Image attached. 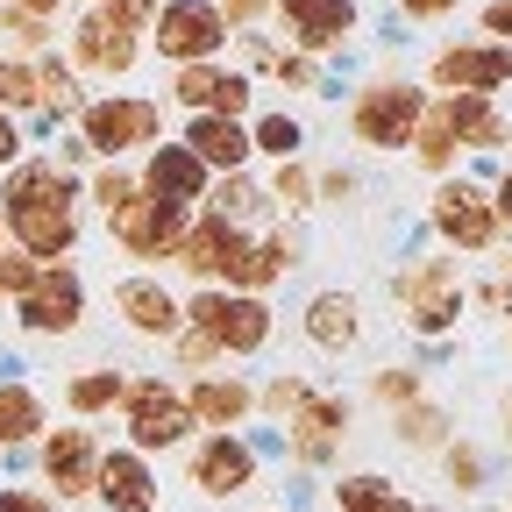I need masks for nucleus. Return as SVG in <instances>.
<instances>
[{
  "label": "nucleus",
  "instance_id": "f257e3e1",
  "mask_svg": "<svg viewBox=\"0 0 512 512\" xmlns=\"http://www.w3.org/2000/svg\"><path fill=\"white\" fill-rule=\"evenodd\" d=\"M0 221H8L15 249L36 264H64L79 249V185L64 178L50 157H29L0 185Z\"/></svg>",
  "mask_w": 512,
  "mask_h": 512
},
{
  "label": "nucleus",
  "instance_id": "f03ea898",
  "mask_svg": "<svg viewBox=\"0 0 512 512\" xmlns=\"http://www.w3.org/2000/svg\"><path fill=\"white\" fill-rule=\"evenodd\" d=\"M185 328L207 335L221 356H256L271 342V306L256 292H228V285H200L185 299Z\"/></svg>",
  "mask_w": 512,
  "mask_h": 512
},
{
  "label": "nucleus",
  "instance_id": "7ed1b4c3",
  "mask_svg": "<svg viewBox=\"0 0 512 512\" xmlns=\"http://www.w3.org/2000/svg\"><path fill=\"white\" fill-rule=\"evenodd\" d=\"M399 320L413 335H448L463 320V278H456V256H413V264L392 278Z\"/></svg>",
  "mask_w": 512,
  "mask_h": 512
},
{
  "label": "nucleus",
  "instance_id": "20e7f679",
  "mask_svg": "<svg viewBox=\"0 0 512 512\" xmlns=\"http://www.w3.org/2000/svg\"><path fill=\"white\" fill-rule=\"evenodd\" d=\"M420 114H427V93H420V86H406V79H370V86L356 93V107H349V136H356L363 150H406L413 128H420Z\"/></svg>",
  "mask_w": 512,
  "mask_h": 512
},
{
  "label": "nucleus",
  "instance_id": "39448f33",
  "mask_svg": "<svg viewBox=\"0 0 512 512\" xmlns=\"http://www.w3.org/2000/svg\"><path fill=\"white\" fill-rule=\"evenodd\" d=\"M121 427H128V448L136 456H164L192 434V413H185V392H171L164 377H128L121 392Z\"/></svg>",
  "mask_w": 512,
  "mask_h": 512
},
{
  "label": "nucleus",
  "instance_id": "423d86ee",
  "mask_svg": "<svg viewBox=\"0 0 512 512\" xmlns=\"http://www.w3.org/2000/svg\"><path fill=\"white\" fill-rule=\"evenodd\" d=\"M157 100H136V93H107V100H86L79 107V150L93 157H128V150H150L157 143Z\"/></svg>",
  "mask_w": 512,
  "mask_h": 512
},
{
  "label": "nucleus",
  "instance_id": "0eeeda50",
  "mask_svg": "<svg viewBox=\"0 0 512 512\" xmlns=\"http://www.w3.org/2000/svg\"><path fill=\"white\" fill-rule=\"evenodd\" d=\"M192 228V214L185 207H171V200H150V192L136 185L128 200L107 214V235L121 242V256H136V264H164V256L178 249V235Z\"/></svg>",
  "mask_w": 512,
  "mask_h": 512
},
{
  "label": "nucleus",
  "instance_id": "6e6552de",
  "mask_svg": "<svg viewBox=\"0 0 512 512\" xmlns=\"http://www.w3.org/2000/svg\"><path fill=\"white\" fill-rule=\"evenodd\" d=\"M150 43L164 64H214L228 50V22L214 15V0H164L150 15Z\"/></svg>",
  "mask_w": 512,
  "mask_h": 512
},
{
  "label": "nucleus",
  "instance_id": "1a4fd4ad",
  "mask_svg": "<svg viewBox=\"0 0 512 512\" xmlns=\"http://www.w3.org/2000/svg\"><path fill=\"white\" fill-rule=\"evenodd\" d=\"M242 256H249V235H242L235 221L207 214V221H192V228L178 235L171 264H178V271H192L200 285H228V292H235V278H242Z\"/></svg>",
  "mask_w": 512,
  "mask_h": 512
},
{
  "label": "nucleus",
  "instance_id": "9d476101",
  "mask_svg": "<svg viewBox=\"0 0 512 512\" xmlns=\"http://www.w3.org/2000/svg\"><path fill=\"white\" fill-rule=\"evenodd\" d=\"M427 221H434V235H441L448 249H463V256H477V249H491V242H498L491 192H484V185H470V178H448V185L434 192Z\"/></svg>",
  "mask_w": 512,
  "mask_h": 512
},
{
  "label": "nucleus",
  "instance_id": "9b49d317",
  "mask_svg": "<svg viewBox=\"0 0 512 512\" xmlns=\"http://www.w3.org/2000/svg\"><path fill=\"white\" fill-rule=\"evenodd\" d=\"M427 86L491 100L498 86H512V50H505V43H448V50H434V72H427Z\"/></svg>",
  "mask_w": 512,
  "mask_h": 512
},
{
  "label": "nucleus",
  "instance_id": "f8f14e48",
  "mask_svg": "<svg viewBox=\"0 0 512 512\" xmlns=\"http://www.w3.org/2000/svg\"><path fill=\"white\" fill-rule=\"evenodd\" d=\"M185 484L200 491V498H242L256 484V448L242 434H207L200 448H192V470Z\"/></svg>",
  "mask_w": 512,
  "mask_h": 512
},
{
  "label": "nucleus",
  "instance_id": "ddd939ff",
  "mask_svg": "<svg viewBox=\"0 0 512 512\" xmlns=\"http://www.w3.org/2000/svg\"><path fill=\"white\" fill-rule=\"evenodd\" d=\"M22 320H29L36 335H72L79 320H86V285H79V271H72V264H43L36 285L22 292Z\"/></svg>",
  "mask_w": 512,
  "mask_h": 512
},
{
  "label": "nucleus",
  "instance_id": "4468645a",
  "mask_svg": "<svg viewBox=\"0 0 512 512\" xmlns=\"http://www.w3.org/2000/svg\"><path fill=\"white\" fill-rule=\"evenodd\" d=\"M342 441H349V399H320V392H313V399L285 420V448H292V463H306V470L335 463Z\"/></svg>",
  "mask_w": 512,
  "mask_h": 512
},
{
  "label": "nucleus",
  "instance_id": "2eb2a0df",
  "mask_svg": "<svg viewBox=\"0 0 512 512\" xmlns=\"http://www.w3.org/2000/svg\"><path fill=\"white\" fill-rule=\"evenodd\" d=\"M171 100L185 114H228V121H242L249 100H256V86L242 72H221V64H178V72H171Z\"/></svg>",
  "mask_w": 512,
  "mask_h": 512
},
{
  "label": "nucleus",
  "instance_id": "dca6fc26",
  "mask_svg": "<svg viewBox=\"0 0 512 512\" xmlns=\"http://www.w3.org/2000/svg\"><path fill=\"white\" fill-rule=\"evenodd\" d=\"M136 57H143V29H121V22H107L100 8H93V15H79V29H72V72L121 79Z\"/></svg>",
  "mask_w": 512,
  "mask_h": 512
},
{
  "label": "nucleus",
  "instance_id": "f3484780",
  "mask_svg": "<svg viewBox=\"0 0 512 512\" xmlns=\"http://www.w3.org/2000/svg\"><path fill=\"white\" fill-rule=\"evenodd\" d=\"M100 434L93 427H57V434H43V477H50V491L57 498H86L93 484H100Z\"/></svg>",
  "mask_w": 512,
  "mask_h": 512
},
{
  "label": "nucleus",
  "instance_id": "a211bd4d",
  "mask_svg": "<svg viewBox=\"0 0 512 512\" xmlns=\"http://www.w3.org/2000/svg\"><path fill=\"white\" fill-rule=\"evenodd\" d=\"M271 8H278V22L292 29V43H299L306 57L342 50L349 29H356V0H271Z\"/></svg>",
  "mask_w": 512,
  "mask_h": 512
},
{
  "label": "nucleus",
  "instance_id": "6ab92c4d",
  "mask_svg": "<svg viewBox=\"0 0 512 512\" xmlns=\"http://www.w3.org/2000/svg\"><path fill=\"white\" fill-rule=\"evenodd\" d=\"M114 313H121L136 335H150V342H171V335L185 328V306H178L171 285H157V278H121V285H114Z\"/></svg>",
  "mask_w": 512,
  "mask_h": 512
},
{
  "label": "nucleus",
  "instance_id": "aec40b11",
  "mask_svg": "<svg viewBox=\"0 0 512 512\" xmlns=\"http://www.w3.org/2000/svg\"><path fill=\"white\" fill-rule=\"evenodd\" d=\"M207 164L192 157L185 143H150V164H143V192L150 200H171V207H192V200H207Z\"/></svg>",
  "mask_w": 512,
  "mask_h": 512
},
{
  "label": "nucleus",
  "instance_id": "412c9836",
  "mask_svg": "<svg viewBox=\"0 0 512 512\" xmlns=\"http://www.w3.org/2000/svg\"><path fill=\"white\" fill-rule=\"evenodd\" d=\"M249 406H256V392H249V377H221V370H207L200 384L185 392V413H192V427H207V434H235L242 420H249Z\"/></svg>",
  "mask_w": 512,
  "mask_h": 512
},
{
  "label": "nucleus",
  "instance_id": "4be33fe9",
  "mask_svg": "<svg viewBox=\"0 0 512 512\" xmlns=\"http://www.w3.org/2000/svg\"><path fill=\"white\" fill-rule=\"evenodd\" d=\"M93 498L107 512H157V477H150V456H136V448H107L100 456V484Z\"/></svg>",
  "mask_w": 512,
  "mask_h": 512
},
{
  "label": "nucleus",
  "instance_id": "5701e85b",
  "mask_svg": "<svg viewBox=\"0 0 512 512\" xmlns=\"http://www.w3.org/2000/svg\"><path fill=\"white\" fill-rule=\"evenodd\" d=\"M185 150L200 157L207 171H221V178H235L256 150H249V128L242 121H228V114H192L185 121Z\"/></svg>",
  "mask_w": 512,
  "mask_h": 512
},
{
  "label": "nucleus",
  "instance_id": "b1692460",
  "mask_svg": "<svg viewBox=\"0 0 512 512\" xmlns=\"http://www.w3.org/2000/svg\"><path fill=\"white\" fill-rule=\"evenodd\" d=\"M434 114L448 121V136H456L463 150H498V143H512V121H505L491 100H477V93H441Z\"/></svg>",
  "mask_w": 512,
  "mask_h": 512
},
{
  "label": "nucleus",
  "instance_id": "393cba45",
  "mask_svg": "<svg viewBox=\"0 0 512 512\" xmlns=\"http://www.w3.org/2000/svg\"><path fill=\"white\" fill-rule=\"evenodd\" d=\"M356 335H363V299L356 292H313L306 299V342L313 349L342 356V349H356Z\"/></svg>",
  "mask_w": 512,
  "mask_h": 512
},
{
  "label": "nucleus",
  "instance_id": "a878e982",
  "mask_svg": "<svg viewBox=\"0 0 512 512\" xmlns=\"http://www.w3.org/2000/svg\"><path fill=\"white\" fill-rule=\"evenodd\" d=\"M292 264H299V235H292V228L249 235V256H242V278H235V292H256V299H264V285H278Z\"/></svg>",
  "mask_w": 512,
  "mask_h": 512
},
{
  "label": "nucleus",
  "instance_id": "bb28decb",
  "mask_svg": "<svg viewBox=\"0 0 512 512\" xmlns=\"http://www.w3.org/2000/svg\"><path fill=\"white\" fill-rule=\"evenodd\" d=\"M43 427H50L43 399L8 377V384H0V448H29V441H43Z\"/></svg>",
  "mask_w": 512,
  "mask_h": 512
},
{
  "label": "nucleus",
  "instance_id": "cd10ccee",
  "mask_svg": "<svg viewBox=\"0 0 512 512\" xmlns=\"http://www.w3.org/2000/svg\"><path fill=\"white\" fill-rule=\"evenodd\" d=\"M121 392H128V377H121V370H107V363H93V370H79L72 384H64V406H72L79 420H93V413H114V406H121Z\"/></svg>",
  "mask_w": 512,
  "mask_h": 512
},
{
  "label": "nucleus",
  "instance_id": "c85d7f7f",
  "mask_svg": "<svg viewBox=\"0 0 512 512\" xmlns=\"http://www.w3.org/2000/svg\"><path fill=\"white\" fill-rule=\"evenodd\" d=\"M399 505H406L399 484H392V477H377V470H356V477L335 484V512H399Z\"/></svg>",
  "mask_w": 512,
  "mask_h": 512
},
{
  "label": "nucleus",
  "instance_id": "c756f323",
  "mask_svg": "<svg viewBox=\"0 0 512 512\" xmlns=\"http://www.w3.org/2000/svg\"><path fill=\"white\" fill-rule=\"evenodd\" d=\"M434 456H441V477H448V491H456V498H477V491L491 484L484 448H470V441H441Z\"/></svg>",
  "mask_w": 512,
  "mask_h": 512
},
{
  "label": "nucleus",
  "instance_id": "7c9ffc66",
  "mask_svg": "<svg viewBox=\"0 0 512 512\" xmlns=\"http://www.w3.org/2000/svg\"><path fill=\"white\" fill-rule=\"evenodd\" d=\"M36 107H43V114H57V121L86 107V100H79V72H72V64H57V57H43V64H36Z\"/></svg>",
  "mask_w": 512,
  "mask_h": 512
},
{
  "label": "nucleus",
  "instance_id": "2f4dec72",
  "mask_svg": "<svg viewBox=\"0 0 512 512\" xmlns=\"http://www.w3.org/2000/svg\"><path fill=\"white\" fill-rule=\"evenodd\" d=\"M392 434H399L406 448H420V456H427V448H441V441H456V434H448V413H441V406H420V399L392 413Z\"/></svg>",
  "mask_w": 512,
  "mask_h": 512
},
{
  "label": "nucleus",
  "instance_id": "473e14b6",
  "mask_svg": "<svg viewBox=\"0 0 512 512\" xmlns=\"http://www.w3.org/2000/svg\"><path fill=\"white\" fill-rule=\"evenodd\" d=\"M299 143H306L299 114H264V121L249 128V150H264V157H278V164H292V157H299Z\"/></svg>",
  "mask_w": 512,
  "mask_h": 512
},
{
  "label": "nucleus",
  "instance_id": "72a5a7b5",
  "mask_svg": "<svg viewBox=\"0 0 512 512\" xmlns=\"http://www.w3.org/2000/svg\"><path fill=\"white\" fill-rule=\"evenodd\" d=\"M456 136H448V121L434 114V100H427V114H420V128H413V157L427 164V171H448V164H456Z\"/></svg>",
  "mask_w": 512,
  "mask_h": 512
},
{
  "label": "nucleus",
  "instance_id": "f704fd0d",
  "mask_svg": "<svg viewBox=\"0 0 512 512\" xmlns=\"http://www.w3.org/2000/svg\"><path fill=\"white\" fill-rule=\"evenodd\" d=\"M36 107V64L0 57V114H29Z\"/></svg>",
  "mask_w": 512,
  "mask_h": 512
},
{
  "label": "nucleus",
  "instance_id": "c9c22d12",
  "mask_svg": "<svg viewBox=\"0 0 512 512\" xmlns=\"http://www.w3.org/2000/svg\"><path fill=\"white\" fill-rule=\"evenodd\" d=\"M306 399H313V384H306V377H285V370H278V377L264 384V392H256V406H264V413H271L278 427H285V420H292V413H299Z\"/></svg>",
  "mask_w": 512,
  "mask_h": 512
},
{
  "label": "nucleus",
  "instance_id": "e433bc0d",
  "mask_svg": "<svg viewBox=\"0 0 512 512\" xmlns=\"http://www.w3.org/2000/svg\"><path fill=\"white\" fill-rule=\"evenodd\" d=\"M264 200H271V192H256V185H249L242 171L214 185V214H221V221H235V228H242V214H256V207H264Z\"/></svg>",
  "mask_w": 512,
  "mask_h": 512
},
{
  "label": "nucleus",
  "instance_id": "4c0bfd02",
  "mask_svg": "<svg viewBox=\"0 0 512 512\" xmlns=\"http://www.w3.org/2000/svg\"><path fill=\"white\" fill-rule=\"evenodd\" d=\"M271 207H285V214H306V207H313V178L299 171V157L278 164V178H271Z\"/></svg>",
  "mask_w": 512,
  "mask_h": 512
},
{
  "label": "nucleus",
  "instance_id": "58836bf2",
  "mask_svg": "<svg viewBox=\"0 0 512 512\" xmlns=\"http://www.w3.org/2000/svg\"><path fill=\"white\" fill-rule=\"evenodd\" d=\"M370 392H377V406H413L420 399V370H377V384H370Z\"/></svg>",
  "mask_w": 512,
  "mask_h": 512
},
{
  "label": "nucleus",
  "instance_id": "ea45409f",
  "mask_svg": "<svg viewBox=\"0 0 512 512\" xmlns=\"http://www.w3.org/2000/svg\"><path fill=\"white\" fill-rule=\"evenodd\" d=\"M36 256H22V249H0V299H22L29 285H36Z\"/></svg>",
  "mask_w": 512,
  "mask_h": 512
},
{
  "label": "nucleus",
  "instance_id": "a19ab883",
  "mask_svg": "<svg viewBox=\"0 0 512 512\" xmlns=\"http://www.w3.org/2000/svg\"><path fill=\"white\" fill-rule=\"evenodd\" d=\"M0 29H8L22 50H43V43H50V22H43V15H22V8H0Z\"/></svg>",
  "mask_w": 512,
  "mask_h": 512
},
{
  "label": "nucleus",
  "instance_id": "79ce46f5",
  "mask_svg": "<svg viewBox=\"0 0 512 512\" xmlns=\"http://www.w3.org/2000/svg\"><path fill=\"white\" fill-rule=\"evenodd\" d=\"M171 356H178L185 370H200V377H207V363H214L221 349H214L207 335H192V328H178V335H171Z\"/></svg>",
  "mask_w": 512,
  "mask_h": 512
},
{
  "label": "nucleus",
  "instance_id": "37998d69",
  "mask_svg": "<svg viewBox=\"0 0 512 512\" xmlns=\"http://www.w3.org/2000/svg\"><path fill=\"white\" fill-rule=\"evenodd\" d=\"M93 8H100L107 22H121V29H143V22L164 8V0H93Z\"/></svg>",
  "mask_w": 512,
  "mask_h": 512
},
{
  "label": "nucleus",
  "instance_id": "c03bdc74",
  "mask_svg": "<svg viewBox=\"0 0 512 512\" xmlns=\"http://www.w3.org/2000/svg\"><path fill=\"white\" fill-rule=\"evenodd\" d=\"M214 15H221L228 36H235V29H249L256 15H271V0H214Z\"/></svg>",
  "mask_w": 512,
  "mask_h": 512
},
{
  "label": "nucleus",
  "instance_id": "a18cd8bd",
  "mask_svg": "<svg viewBox=\"0 0 512 512\" xmlns=\"http://www.w3.org/2000/svg\"><path fill=\"white\" fill-rule=\"evenodd\" d=\"M128 192H136V178H121V171H100V178H93V200H100L107 214H114V207L128 200Z\"/></svg>",
  "mask_w": 512,
  "mask_h": 512
},
{
  "label": "nucleus",
  "instance_id": "49530a36",
  "mask_svg": "<svg viewBox=\"0 0 512 512\" xmlns=\"http://www.w3.org/2000/svg\"><path fill=\"white\" fill-rule=\"evenodd\" d=\"M484 29H491V43L512 50V0H491V8H484Z\"/></svg>",
  "mask_w": 512,
  "mask_h": 512
},
{
  "label": "nucleus",
  "instance_id": "de8ad7c7",
  "mask_svg": "<svg viewBox=\"0 0 512 512\" xmlns=\"http://www.w3.org/2000/svg\"><path fill=\"white\" fill-rule=\"evenodd\" d=\"M320 200H328V207H349V200H356V178H349V171H328V178H320Z\"/></svg>",
  "mask_w": 512,
  "mask_h": 512
},
{
  "label": "nucleus",
  "instance_id": "09e8293b",
  "mask_svg": "<svg viewBox=\"0 0 512 512\" xmlns=\"http://www.w3.org/2000/svg\"><path fill=\"white\" fill-rule=\"evenodd\" d=\"M399 15H413V22H441V15H456V0H399Z\"/></svg>",
  "mask_w": 512,
  "mask_h": 512
},
{
  "label": "nucleus",
  "instance_id": "8fccbe9b",
  "mask_svg": "<svg viewBox=\"0 0 512 512\" xmlns=\"http://www.w3.org/2000/svg\"><path fill=\"white\" fill-rule=\"evenodd\" d=\"M0 512H57L43 491H0Z\"/></svg>",
  "mask_w": 512,
  "mask_h": 512
},
{
  "label": "nucleus",
  "instance_id": "3c124183",
  "mask_svg": "<svg viewBox=\"0 0 512 512\" xmlns=\"http://www.w3.org/2000/svg\"><path fill=\"white\" fill-rule=\"evenodd\" d=\"M0 164H22V128H15V114H0Z\"/></svg>",
  "mask_w": 512,
  "mask_h": 512
},
{
  "label": "nucleus",
  "instance_id": "603ef678",
  "mask_svg": "<svg viewBox=\"0 0 512 512\" xmlns=\"http://www.w3.org/2000/svg\"><path fill=\"white\" fill-rule=\"evenodd\" d=\"M491 214H498V228H512V171L491 185Z\"/></svg>",
  "mask_w": 512,
  "mask_h": 512
},
{
  "label": "nucleus",
  "instance_id": "864d4df0",
  "mask_svg": "<svg viewBox=\"0 0 512 512\" xmlns=\"http://www.w3.org/2000/svg\"><path fill=\"white\" fill-rule=\"evenodd\" d=\"M8 8H22V15H43V22H50V15H57V0H8Z\"/></svg>",
  "mask_w": 512,
  "mask_h": 512
},
{
  "label": "nucleus",
  "instance_id": "5fc2aeb1",
  "mask_svg": "<svg viewBox=\"0 0 512 512\" xmlns=\"http://www.w3.org/2000/svg\"><path fill=\"white\" fill-rule=\"evenodd\" d=\"M498 420H505V441H512V392H505V406H498Z\"/></svg>",
  "mask_w": 512,
  "mask_h": 512
},
{
  "label": "nucleus",
  "instance_id": "6e6d98bb",
  "mask_svg": "<svg viewBox=\"0 0 512 512\" xmlns=\"http://www.w3.org/2000/svg\"><path fill=\"white\" fill-rule=\"evenodd\" d=\"M399 512H441V505H399Z\"/></svg>",
  "mask_w": 512,
  "mask_h": 512
}]
</instances>
